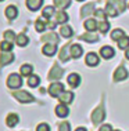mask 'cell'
I'll return each mask as SVG.
<instances>
[{"mask_svg": "<svg viewBox=\"0 0 129 131\" xmlns=\"http://www.w3.org/2000/svg\"><path fill=\"white\" fill-rule=\"evenodd\" d=\"M108 3H111L119 13H122L126 10V4L124 3V0H108Z\"/></svg>", "mask_w": 129, "mask_h": 131, "instance_id": "26", "label": "cell"}, {"mask_svg": "<svg viewBox=\"0 0 129 131\" xmlns=\"http://www.w3.org/2000/svg\"><path fill=\"white\" fill-rule=\"evenodd\" d=\"M63 73H64V69L60 68L57 63H54V65L51 66V69H50L49 75H47V79L49 80H58V79H61Z\"/></svg>", "mask_w": 129, "mask_h": 131, "instance_id": "5", "label": "cell"}, {"mask_svg": "<svg viewBox=\"0 0 129 131\" xmlns=\"http://www.w3.org/2000/svg\"><path fill=\"white\" fill-rule=\"evenodd\" d=\"M56 51H57V44H53V43L45 44V46H43V48H42V52L46 57H53L56 54Z\"/></svg>", "mask_w": 129, "mask_h": 131, "instance_id": "16", "label": "cell"}, {"mask_svg": "<svg viewBox=\"0 0 129 131\" xmlns=\"http://www.w3.org/2000/svg\"><path fill=\"white\" fill-rule=\"evenodd\" d=\"M14 59H15V57H14V54L11 51L2 52V54H0V65L6 66V65H8V63H11Z\"/></svg>", "mask_w": 129, "mask_h": 131, "instance_id": "8", "label": "cell"}, {"mask_svg": "<svg viewBox=\"0 0 129 131\" xmlns=\"http://www.w3.org/2000/svg\"><path fill=\"white\" fill-rule=\"evenodd\" d=\"M0 50H2V52L11 51L13 50V43L11 41H7V40H3L2 43H0Z\"/></svg>", "mask_w": 129, "mask_h": 131, "instance_id": "36", "label": "cell"}, {"mask_svg": "<svg viewBox=\"0 0 129 131\" xmlns=\"http://www.w3.org/2000/svg\"><path fill=\"white\" fill-rule=\"evenodd\" d=\"M93 10H94V3H88L86 6H83L81 8V17H88L90 15V14H93Z\"/></svg>", "mask_w": 129, "mask_h": 131, "instance_id": "24", "label": "cell"}, {"mask_svg": "<svg viewBox=\"0 0 129 131\" xmlns=\"http://www.w3.org/2000/svg\"><path fill=\"white\" fill-rule=\"evenodd\" d=\"M27 83H28V86H29V87L35 88V87L39 86V83H40V79H39V76H36V75H32V76L28 77Z\"/></svg>", "mask_w": 129, "mask_h": 131, "instance_id": "32", "label": "cell"}, {"mask_svg": "<svg viewBox=\"0 0 129 131\" xmlns=\"http://www.w3.org/2000/svg\"><path fill=\"white\" fill-rule=\"evenodd\" d=\"M54 6L58 10H65L71 6V0H54Z\"/></svg>", "mask_w": 129, "mask_h": 131, "instance_id": "31", "label": "cell"}, {"mask_svg": "<svg viewBox=\"0 0 129 131\" xmlns=\"http://www.w3.org/2000/svg\"><path fill=\"white\" fill-rule=\"evenodd\" d=\"M4 14H6V17H7V19H15L17 17H18V8H17L15 6H8L6 8V11H4Z\"/></svg>", "mask_w": 129, "mask_h": 131, "instance_id": "18", "label": "cell"}, {"mask_svg": "<svg viewBox=\"0 0 129 131\" xmlns=\"http://www.w3.org/2000/svg\"><path fill=\"white\" fill-rule=\"evenodd\" d=\"M0 2H3V0H0Z\"/></svg>", "mask_w": 129, "mask_h": 131, "instance_id": "47", "label": "cell"}, {"mask_svg": "<svg viewBox=\"0 0 129 131\" xmlns=\"http://www.w3.org/2000/svg\"><path fill=\"white\" fill-rule=\"evenodd\" d=\"M47 26L53 30V29H54V28L57 26V22H51V21H49V22H47Z\"/></svg>", "mask_w": 129, "mask_h": 131, "instance_id": "42", "label": "cell"}, {"mask_svg": "<svg viewBox=\"0 0 129 131\" xmlns=\"http://www.w3.org/2000/svg\"><path fill=\"white\" fill-rule=\"evenodd\" d=\"M58 35H56L54 32H49V33H46V35H43L40 40L42 41H46V43H53V44H56V43H58Z\"/></svg>", "mask_w": 129, "mask_h": 131, "instance_id": "17", "label": "cell"}, {"mask_svg": "<svg viewBox=\"0 0 129 131\" xmlns=\"http://www.w3.org/2000/svg\"><path fill=\"white\" fill-rule=\"evenodd\" d=\"M124 36H125L124 30L119 29V28H117V29H114L113 32H111V39H113V40H115V41L121 40V39H122Z\"/></svg>", "mask_w": 129, "mask_h": 131, "instance_id": "33", "label": "cell"}, {"mask_svg": "<svg viewBox=\"0 0 129 131\" xmlns=\"http://www.w3.org/2000/svg\"><path fill=\"white\" fill-rule=\"evenodd\" d=\"M36 131H50V126L46 124V123H40L36 127Z\"/></svg>", "mask_w": 129, "mask_h": 131, "instance_id": "40", "label": "cell"}, {"mask_svg": "<svg viewBox=\"0 0 129 131\" xmlns=\"http://www.w3.org/2000/svg\"><path fill=\"white\" fill-rule=\"evenodd\" d=\"M76 2H85V0H76Z\"/></svg>", "mask_w": 129, "mask_h": 131, "instance_id": "45", "label": "cell"}, {"mask_svg": "<svg viewBox=\"0 0 129 131\" xmlns=\"http://www.w3.org/2000/svg\"><path fill=\"white\" fill-rule=\"evenodd\" d=\"M75 131H88V130H86L85 127H78V128L75 130Z\"/></svg>", "mask_w": 129, "mask_h": 131, "instance_id": "43", "label": "cell"}, {"mask_svg": "<svg viewBox=\"0 0 129 131\" xmlns=\"http://www.w3.org/2000/svg\"><path fill=\"white\" fill-rule=\"evenodd\" d=\"M83 28H85L88 32H94V30L99 28L97 19H96V18H88V19L83 22Z\"/></svg>", "mask_w": 129, "mask_h": 131, "instance_id": "12", "label": "cell"}, {"mask_svg": "<svg viewBox=\"0 0 129 131\" xmlns=\"http://www.w3.org/2000/svg\"><path fill=\"white\" fill-rule=\"evenodd\" d=\"M46 26H47V22H46V21H43L42 18H38L36 22H35V29H36L38 32H45Z\"/></svg>", "mask_w": 129, "mask_h": 131, "instance_id": "34", "label": "cell"}, {"mask_svg": "<svg viewBox=\"0 0 129 131\" xmlns=\"http://www.w3.org/2000/svg\"><path fill=\"white\" fill-rule=\"evenodd\" d=\"M70 48H71V44L68 43V44L64 46L61 50H60V61H61V62H67L68 59L71 58V51H70Z\"/></svg>", "mask_w": 129, "mask_h": 131, "instance_id": "14", "label": "cell"}, {"mask_svg": "<svg viewBox=\"0 0 129 131\" xmlns=\"http://www.w3.org/2000/svg\"><path fill=\"white\" fill-rule=\"evenodd\" d=\"M67 81H68V84H70L72 88H76L78 86H79V83H81V76L78 75V73H70L67 77Z\"/></svg>", "mask_w": 129, "mask_h": 131, "instance_id": "15", "label": "cell"}, {"mask_svg": "<svg viewBox=\"0 0 129 131\" xmlns=\"http://www.w3.org/2000/svg\"><path fill=\"white\" fill-rule=\"evenodd\" d=\"M118 48H121V50L129 48V36H124L121 40H118Z\"/></svg>", "mask_w": 129, "mask_h": 131, "instance_id": "35", "label": "cell"}, {"mask_svg": "<svg viewBox=\"0 0 129 131\" xmlns=\"http://www.w3.org/2000/svg\"><path fill=\"white\" fill-rule=\"evenodd\" d=\"M56 8H54V6H46L45 8H43V11H42V15H43V18H51L53 15H56Z\"/></svg>", "mask_w": 129, "mask_h": 131, "instance_id": "25", "label": "cell"}, {"mask_svg": "<svg viewBox=\"0 0 129 131\" xmlns=\"http://www.w3.org/2000/svg\"><path fill=\"white\" fill-rule=\"evenodd\" d=\"M54 112H56V115L58 116V117H61V119H65L67 116L70 115V109H68V106L65 104H58L56 106Z\"/></svg>", "mask_w": 129, "mask_h": 131, "instance_id": "10", "label": "cell"}, {"mask_svg": "<svg viewBox=\"0 0 129 131\" xmlns=\"http://www.w3.org/2000/svg\"><path fill=\"white\" fill-rule=\"evenodd\" d=\"M115 131H119V130H115Z\"/></svg>", "mask_w": 129, "mask_h": 131, "instance_id": "46", "label": "cell"}, {"mask_svg": "<svg viewBox=\"0 0 129 131\" xmlns=\"http://www.w3.org/2000/svg\"><path fill=\"white\" fill-rule=\"evenodd\" d=\"M85 62L88 66H97L99 65V55L96 52H88L85 58Z\"/></svg>", "mask_w": 129, "mask_h": 131, "instance_id": "11", "label": "cell"}, {"mask_svg": "<svg viewBox=\"0 0 129 131\" xmlns=\"http://www.w3.org/2000/svg\"><path fill=\"white\" fill-rule=\"evenodd\" d=\"M58 131H71V124L68 122H63L58 124Z\"/></svg>", "mask_w": 129, "mask_h": 131, "instance_id": "39", "label": "cell"}, {"mask_svg": "<svg viewBox=\"0 0 129 131\" xmlns=\"http://www.w3.org/2000/svg\"><path fill=\"white\" fill-rule=\"evenodd\" d=\"M104 117H106V111H104V108H103L101 105H100L99 108H96L94 111L92 112V123L94 126L100 124V123L104 120Z\"/></svg>", "mask_w": 129, "mask_h": 131, "instance_id": "2", "label": "cell"}, {"mask_svg": "<svg viewBox=\"0 0 129 131\" xmlns=\"http://www.w3.org/2000/svg\"><path fill=\"white\" fill-rule=\"evenodd\" d=\"M47 91H49V95L51 98H58L60 94H61L63 91H65V90H64V86L60 83V81H54V83H51L49 86Z\"/></svg>", "mask_w": 129, "mask_h": 131, "instance_id": "4", "label": "cell"}, {"mask_svg": "<svg viewBox=\"0 0 129 131\" xmlns=\"http://www.w3.org/2000/svg\"><path fill=\"white\" fill-rule=\"evenodd\" d=\"M13 97L15 98L17 101H20L21 104H29V102L35 101L33 95H31L29 93H27V91H14Z\"/></svg>", "mask_w": 129, "mask_h": 131, "instance_id": "3", "label": "cell"}, {"mask_svg": "<svg viewBox=\"0 0 129 131\" xmlns=\"http://www.w3.org/2000/svg\"><path fill=\"white\" fill-rule=\"evenodd\" d=\"M79 39L86 43H96V41H99V35L96 32H86V33L81 35Z\"/></svg>", "mask_w": 129, "mask_h": 131, "instance_id": "7", "label": "cell"}, {"mask_svg": "<svg viewBox=\"0 0 129 131\" xmlns=\"http://www.w3.org/2000/svg\"><path fill=\"white\" fill-rule=\"evenodd\" d=\"M3 36H4V39H6L7 41H11V43H13V41H15V39H17L15 33H14L13 30H6Z\"/></svg>", "mask_w": 129, "mask_h": 131, "instance_id": "38", "label": "cell"}, {"mask_svg": "<svg viewBox=\"0 0 129 131\" xmlns=\"http://www.w3.org/2000/svg\"><path fill=\"white\" fill-rule=\"evenodd\" d=\"M128 77V70L124 65H119L114 72V81H122Z\"/></svg>", "mask_w": 129, "mask_h": 131, "instance_id": "6", "label": "cell"}, {"mask_svg": "<svg viewBox=\"0 0 129 131\" xmlns=\"http://www.w3.org/2000/svg\"><path fill=\"white\" fill-rule=\"evenodd\" d=\"M104 11H106V14H107V17H110V18H115L118 14H119V11H118L115 7L111 4V3H108V2H107V4H106Z\"/></svg>", "mask_w": 129, "mask_h": 131, "instance_id": "22", "label": "cell"}, {"mask_svg": "<svg viewBox=\"0 0 129 131\" xmlns=\"http://www.w3.org/2000/svg\"><path fill=\"white\" fill-rule=\"evenodd\" d=\"M74 93H71V91H63L61 94H60V97H58V101H60V104H72V101H74Z\"/></svg>", "mask_w": 129, "mask_h": 131, "instance_id": "9", "label": "cell"}, {"mask_svg": "<svg viewBox=\"0 0 129 131\" xmlns=\"http://www.w3.org/2000/svg\"><path fill=\"white\" fill-rule=\"evenodd\" d=\"M15 43H17V46H20V47H24V46H27L28 43H29V37H28L27 35L21 33V35H18V36H17Z\"/></svg>", "mask_w": 129, "mask_h": 131, "instance_id": "28", "label": "cell"}, {"mask_svg": "<svg viewBox=\"0 0 129 131\" xmlns=\"http://www.w3.org/2000/svg\"><path fill=\"white\" fill-rule=\"evenodd\" d=\"M100 55L104 59H111L115 55V51H114V48L110 47V46H103V47L100 48Z\"/></svg>", "mask_w": 129, "mask_h": 131, "instance_id": "13", "label": "cell"}, {"mask_svg": "<svg viewBox=\"0 0 129 131\" xmlns=\"http://www.w3.org/2000/svg\"><path fill=\"white\" fill-rule=\"evenodd\" d=\"M99 131H113V127H111L110 124H104V126L100 127Z\"/></svg>", "mask_w": 129, "mask_h": 131, "instance_id": "41", "label": "cell"}, {"mask_svg": "<svg viewBox=\"0 0 129 131\" xmlns=\"http://www.w3.org/2000/svg\"><path fill=\"white\" fill-rule=\"evenodd\" d=\"M32 70H33V66L31 63H24L21 66L20 72H21V76H32Z\"/></svg>", "mask_w": 129, "mask_h": 131, "instance_id": "27", "label": "cell"}, {"mask_svg": "<svg viewBox=\"0 0 129 131\" xmlns=\"http://www.w3.org/2000/svg\"><path fill=\"white\" fill-rule=\"evenodd\" d=\"M70 51H71V57H72V58H79V57L82 55V52H83V48H82L81 44L75 43V44L71 46Z\"/></svg>", "mask_w": 129, "mask_h": 131, "instance_id": "20", "label": "cell"}, {"mask_svg": "<svg viewBox=\"0 0 129 131\" xmlns=\"http://www.w3.org/2000/svg\"><path fill=\"white\" fill-rule=\"evenodd\" d=\"M99 32L100 33H103V35H106L107 32H108V29H110V22L108 21H103V22H99Z\"/></svg>", "mask_w": 129, "mask_h": 131, "instance_id": "37", "label": "cell"}, {"mask_svg": "<svg viewBox=\"0 0 129 131\" xmlns=\"http://www.w3.org/2000/svg\"><path fill=\"white\" fill-rule=\"evenodd\" d=\"M68 19H70V17H68V14L64 10H58L56 13V22L57 24H65Z\"/></svg>", "mask_w": 129, "mask_h": 131, "instance_id": "23", "label": "cell"}, {"mask_svg": "<svg viewBox=\"0 0 129 131\" xmlns=\"http://www.w3.org/2000/svg\"><path fill=\"white\" fill-rule=\"evenodd\" d=\"M125 57L129 59V48H126V50H125Z\"/></svg>", "mask_w": 129, "mask_h": 131, "instance_id": "44", "label": "cell"}, {"mask_svg": "<svg viewBox=\"0 0 129 131\" xmlns=\"http://www.w3.org/2000/svg\"><path fill=\"white\" fill-rule=\"evenodd\" d=\"M128 7H129V6H128Z\"/></svg>", "mask_w": 129, "mask_h": 131, "instance_id": "48", "label": "cell"}, {"mask_svg": "<svg viewBox=\"0 0 129 131\" xmlns=\"http://www.w3.org/2000/svg\"><path fill=\"white\" fill-rule=\"evenodd\" d=\"M6 84H7V87L11 88V90H17V88H20L22 86V77H21V75H18V73H11V75L8 76V79H7Z\"/></svg>", "mask_w": 129, "mask_h": 131, "instance_id": "1", "label": "cell"}, {"mask_svg": "<svg viewBox=\"0 0 129 131\" xmlns=\"http://www.w3.org/2000/svg\"><path fill=\"white\" fill-rule=\"evenodd\" d=\"M94 18L97 19V22H103V21H107V14L103 8H97L94 11Z\"/></svg>", "mask_w": 129, "mask_h": 131, "instance_id": "30", "label": "cell"}, {"mask_svg": "<svg viewBox=\"0 0 129 131\" xmlns=\"http://www.w3.org/2000/svg\"><path fill=\"white\" fill-rule=\"evenodd\" d=\"M60 35L64 36V37H71L74 35L72 28H71L70 25H63L61 28H60Z\"/></svg>", "mask_w": 129, "mask_h": 131, "instance_id": "29", "label": "cell"}, {"mask_svg": "<svg viewBox=\"0 0 129 131\" xmlns=\"http://www.w3.org/2000/svg\"><path fill=\"white\" fill-rule=\"evenodd\" d=\"M18 115H15V113H10V115H7L6 117V124L7 127H15L17 124H18Z\"/></svg>", "mask_w": 129, "mask_h": 131, "instance_id": "21", "label": "cell"}, {"mask_svg": "<svg viewBox=\"0 0 129 131\" xmlns=\"http://www.w3.org/2000/svg\"><path fill=\"white\" fill-rule=\"evenodd\" d=\"M25 4H27V7L31 11H38L43 4V0H27Z\"/></svg>", "mask_w": 129, "mask_h": 131, "instance_id": "19", "label": "cell"}]
</instances>
